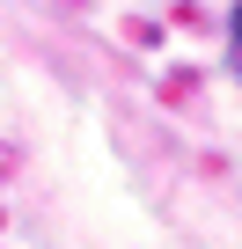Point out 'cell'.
Listing matches in <instances>:
<instances>
[{
	"mask_svg": "<svg viewBox=\"0 0 242 249\" xmlns=\"http://www.w3.org/2000/svg\"><path fill=\"white\" fill-rule=\"evenodd\" d=\"M227 44H235V73H242V0H235V15H227Z\"/></svg>",
	"mask_w": 242,
	"mask_h": 249,
	"instance_id": "cell-1",
	"label": "cell"
}]
</instances>
